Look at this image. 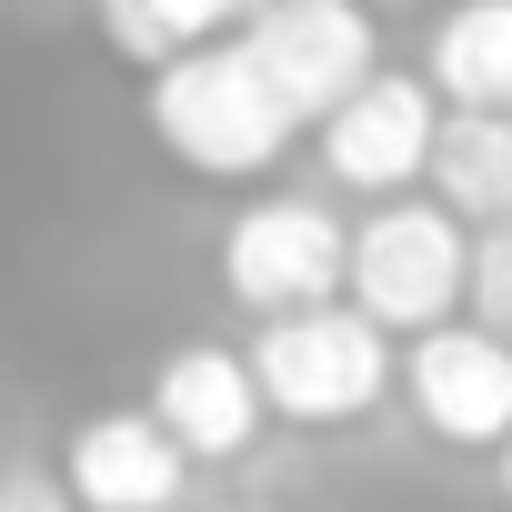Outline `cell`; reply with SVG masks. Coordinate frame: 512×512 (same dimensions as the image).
Segmentation results:
<instances>
[{"label":"cell","instance_id":"cell-4","mask_svg":"<svg viewBox=\"0 0 512 512\" xmlns=\"http://www.w3.org/2000/svg\"><path fill=\"white\" fill-rule=\"evenodd\" d=\"M342 251H352V231L312 191H262L221 231V292L241 312H262V322L272 312H312V302L342 292Z\"/></svg>","mask_w":512,"mask_h":512},{"label":"cell","instance_id":"cell-5","mask_svg":"<svg viewBox=\"0 0 512 512\" xmlns=\"http://www.w3.org/2000/svg\"><path fill=\"white\" fill-rule=\"evenodd\" d=\"M231 41L251 51V71L292 101V121H322L342 91H362L382 71V31H372L362 0H262Z\"/></svg>","mask_w":512,"mask_h":512},{"label":"cell","instance_id":"cell-1","mask_svg":"<svg viewBox=\"0 0 512 512\" xmlns=\"http://www.w3.org/2000/svg\"><path fill=\"white\" fill-rule=\"evenodd\" d=\"M141 111H151V141H161L181 171H201V181H262V171L292 151V131H302L292 101L251 71L241 41L171 51V61L151 71Z\"/></svg>","mask_w":512,"mask_h":512},{"label":"cell","instance_id":"cell-15","mask_svg":"<svg viewBox=\"0 0 512 512\" xmlns=\"http://www.w3.org/2000/svg\"><path fill=\"white\" fill-rule=\"evenodd\" d=\"M502 502H512V432H502Z\"/></svg>","mask_w":512,"mask_h":512},{"label":"cell","instance_id":"cell-16","mask_svg":"<svg viewBox=\"0 0 512 512\" xmlns=\"http://www.w3.org/2000/svg\"><path fill=\"white\" fill-rule=\"evenodd\" d=\"M221 512H251V502H221Z\"/></svg>","mask_w":512,"mask_h":512},{"label":"cell","instance_id":"cell-2","mask_svg":"<svg viewBox=\"0 0 512 512\" xmlns=\"http://www.w3.org/2000/svg\"><path fill=\"white\" fill-rule=\"evenodd\" d=\"M241 362H251V382H262V412H282L302 432H342V422H362L392 392V332L362 322L352 302L272 312Z\"/></svg>","mask_w":512,"mask_h":512},{"label":"cell","instance_id":"cell-6","mask_svg":"<svg viewBox=\"0 0 512 512\" xmlns=\"http://www.w3.org/2000/svg\"><path fill=\"white\" fill-rule=\"evenodd\" d=\"M402 402L452 452H502L512 432V342L482 322H432L402 352Z\"/></svg>","mask_w":512,"mask_h":512},{"label":"cell","instance_id":"cell-12","mask_svg":"<svg viewBox=\"0 0 512 512\" xmlns=\"http://www.w3.org/2000/svg\"><path fill=\"white\" fill-rule=\"evenodd\" d=\"M262 0H101V41L131 61V71H161L171 51H201V41H231Z\"/></svg>","mask_w":512,"mask_h":512},{"label":"cell","instance_id":"cell-13","mask_svg":"<svg viewBox=\"0 0 512 512\" xmlns=\"http://www.w3.org/2000/svg\"><path fill=\"white\" fill-rule=\"evenodd\" d=\"M462 302H472V322H482V332H502V342H512V221H482V231H472Z\"/></svg>","mask_w":512,"mask_h":512},{"label":"cell","instance_id":"cell-3","mask_svg":"<svg viewBox=\"0 0 512 512\" xmlns=\"http://www.w3.org/2000/svg\"><path fill=\"white\" fill-rule=\"evenodd\" d=\"M462 272H472V231L442 201H372V221L342 251L352 312L382 322V332H402V342L462 312Z\"/></svg>","mask_w":512,"mask_h":512},{"label":"cell","instance_id":"cell-9","mask_svg":"<svg viewBox=\"0 0 512 512\" xmlns=\"http://www.w3.org/2000/svg\"><path fill=\"white\" fill-rule=\"evenodd\" d=\"M181 482H191V452H181L151 412H101V422L71 432L61 492H71L81 512H171Z\"/></svg>","mask_w":512,"mask_h":512},{"label":"cell","instance_id":"cell-14","mask_svg":"<svg viewBox=\"0 0 512 512\" xmlns=\"http://www.w3.org/2000/svg\"><path fill=\"white\" fill-rule=\"evenodd\" d=\"M0 512H71V492L41 482V472H11V482H0Z\"/></svg>","mask_w":512,"mask_h":512},{"label":"cell","instance_id":"cell-8","mask_svg":"<svg viewBox=\"0 0 512 512\" xmlns=\"http://www.w3.org/2000/svg\"><path fill=\"white\" fill-rule=\"evenodd\" d=\"M151 422L191 452V462H241L251 442H262V382H251V362L231 342H181L161 372H151Z\"/></svg>","mask_w":512,"mask_h":512},{"label":"cell","instance_id":"cell-10","mask_svg":"<svg viewBox=\"0 0 512 512\" xmlns=\"http://www.w3.org/2000/svg\"><path fill=\"white\" fill-rule=\"evenodd\" d=\"M432 201L482 231V221H512V111H442L432 131Z\"/></svg>","mask_w":512,"mask_h":512},{"label":"cell","instance_id":"cell-11","mask_svg":"<svg viewBox=\"0 0 512 512\" xmlns=\"http://www.w3.org/2000/svg\"><path fill=\"white\" fill-rule=\"evenodd\" d=\"M422 81L452 111H512V0H452L432 21Z\"/></svg>","mask_w":512,"mask_h":512},{"label":"cell","instance_id":"cell-7","mask_svg":"<svg viewBox=\"0 0 512 512\" xmlns=\"http://www.w3.org/2000/svg\"><path fill=\"white\" fill-rule=\"evenodd\" d=\"M432 131H442V101L422 71H372L362 91H342L322 111V161L342 191H372V201H402L422 171H432Z\"/></svg>","mask_w":512,"mask_h":512}]
</instances>
